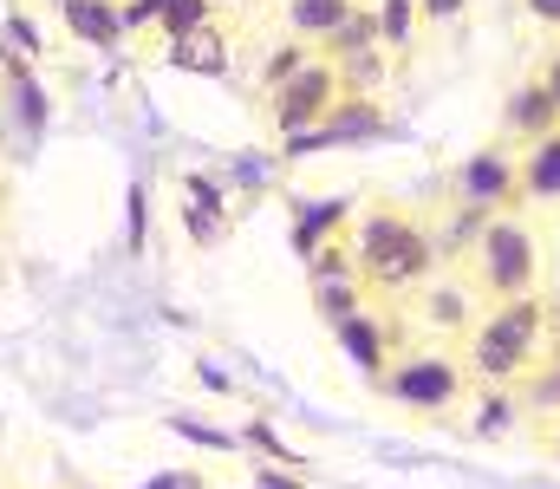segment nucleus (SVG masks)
I'll return each mask as SVG.
<instances>
[{"mask_svg":"<svg viewBox=\"0 0 560 489\" xmlns=\"http://www.w3.org/2000/svg\"><path fill=\"white\" fill-rule=\"evenodd\" d=\"M352 268L365 281V294H405L423 288L436 268V235L423 229L411 209L398 202H372L352 229Z\"/></svg>","mask_w":560,"mask_h":489,"instance_id":"obj_1","label":"nucleus"},{"mask_svg":"<svg viewBox=\"0 0 560 489\" xmlns=\"http://www.w3.org/2000/svg\"><path fill=\"white\" fill-rule=\"evenodd\" d=\"M548 339H541V294H515V301H489V314L463 333V365L482 385H515L541 365Z\"/></svg>","mask_w":560,"mask_h":489,"instance_id":"obj_2","label":"nucleus"},{"mask_svg":"<svg viewBox=\"0 0 560 489\" xmlns=\"http://www.w3.org/2000/svg\"><path fill=\"white\" fill-rule=\"evenodd\" d=\"M535 281H541V242L528 235V222L489 216V229L469 248V288L482 301H515V294H535Z\"/></svg>","mask_w":560,"mask_h":489,"instance_id":"obj_3","label":"nucleus"},{"mask_svg":"<svg viewBox=\"0 0 560 489\" xmlns=\"http://www.w3.org/2000/svg\"><path fill=\"white\" fill-rule=\"evenodd\" d=\"M463 385H469V365H463V359H450V352H411V359L385 365L378 398H392V405L411 411V418H443V411L463 398Z\"/></svg>","mask_w":560,"mask_h":489,"instance_id":"obj_4","label":"nucleus"},{"mask_svg":"<svg viewBox=\"0 0 560 489\" xmlns=\"http://www.w3.org/2000/svg\"><path fill=\"white\" fill-rule=\"evenodd\" d=\"M378 138H392V112L378 105V92H339L313 131H293V138H287V151L300 158V151H332V144H378Z\"/></svg>","mask_w":560,"mask_h":489,"instance_id":"obj_5","label":"nucleus"},{"mask_svg":"<svg viewBox=\"0 0 560 489\" xmlns=\"http://www.w3.org/2000/svg\"><path fill=\"white\" fill-rule=\"evenodd\" d=\"M339 98V72H332V59H306L287 85L268 92V125H275L280 138H293V131H313L319 118H326V105Z\"/></svg>","mask_w":560,"mask_h":489,"instance_id":"obj_6","label":"nucleus"},{"mask_svg":"<svg viewBox=\"0 0 560 489\" xmlns=\"http://www.w3.org/2000/svg\"><path fill=\"white\" fill-rule=\"evenodd\" d=\"M229 59H235V39H229V26H222V20H202V26H189V33L163 39V66L196 72V79H229Z\"/></svg>","mask_w":560,"mask_h":489,"instance_id":"obj_7","label":"nucleus"},{"mask_svg":"<svg viewBox=\"0 0 560 489\" xmlns=\"http://www.w3.org/2000/svg\"><path fill=\"white\" fill-rule=\"evenodd\" d=\"M456 189H463V202H495V209H515L522 202V163L509 158V151H476V158L463 163V176H456Z\"/></svg>","mask_w":560,"mask_h":489,"instance_id":"obj_8","label":"nucleus"},{"mask_svg":"<svg viewBox=\"0 0 560 489\" xmlns=\"http://www.w3.org/2000/svg\"><path fill=\"white\" fill-rule=\"evenodd\" d=\"M332 333H339V352H346V359H352L372 385H378V379H385V365H392V326L378 321V314H365V307H359V314H346Z\"/></svg>","mask_w":560,"mask_h":489,"instance_id":"obj_9","label":"nucleus"},{"mask_svg":"<svg viewBox=\"0 0 560 489\" xmlns=\"http://www.w3.org/2000/svg\"><path fill=\"white\" fill-rule=\"evenodd\" d=\"M59 20H66L72 39H85V46H98V53H112V46L131 33L118 0H59Z\"/></svg>","mask_w":560,"mask_h":489,"instance_id":"obj_10","label":"nucleus"},{"mask_svg":"<svg viewBox=\"0 0 560 489\" xmlns=\"http://www.w3.org/2000/svg\"><path fill=\"white\" fill-rule=\"evenodd\" d=\"M560 125V105H555V92L541 85V79H522L515 92H509V131L522 138V144H535V138H548Z\"/></svg>","mask_w":560,"mask_h":489,"instance_id":"obj_11","label":"nucleus"},{"mask_svg":"<svg viewBox=\"0 0 560 489\" xmlns=\"http://www.w3.org/2000/svg\"><path fill=\"white\" fill-rule=\"evenodd\" d=\"M522 196L528 202H560V125L522 151Z\"/></svg>","mask_w":560,"mask_h":489,"instance_id":"obj_12","label":"nucleus"},{"mask_svg":"<svg viewBox=\"0 0 560 489\" xmlns=\"http://www.w3.org/2000/svg\"><path fill=\"white\" fill-rule=\"evenodd\" d=\"M476 301H482V294H476L469 281H443V288L423 294V321L450 326V333H469V326H476Z\"/></svg>","mask_w":560,"mask_h":489,"instance_id":"obj_13","label":"nucleus"},{"mask_svg":"<svg viewBox=\"0 0 560 489\" xmlns=\"http://www.w3.org/2000/svg\"><path fill=\"white\" fill-rule=\"evenodd\" d=\"M359 0H287V33L293 39H306V46H319L346 13H352Z\"/></svg>","mask_w":560,"mask_h":489,"instance_id":"obj_14","label":"nucleus"},{"mask_svg":"<svg viewBox=\"0 0 560 489\" xmlns=\"http://www.w3.org/2000/svg\"><path fill=\"white\" fill-rule=\"evenodd\" d=\"M365 46H385V39H378V7H352V13L319 39V59H346V53H365Z\"/></svg>","mask_w":560,"mask_h":489,"instance_id":"obj_15","label":"nucleus"},{"mask_svg":"<svg viewBox=\"0 0 560 489\" xmlns=\"http://www.w3.org/2000/svg\"><path fill=\"white\" fill-rule=\"evenodd\" d=\"M332 72H339V92H378L392 79V53L385 46H365V53L332 59Z\"/></svg>","mask_w":560,"mask_h":489,"instance_id":"obj_16","label":"nucleus"},{"mask_svg":"<svg viewBox=\"0 0 560 489\" xmlns=\"http://www.w3.org/2000/svg\"><path fill=\"white\" fill-rule=\"evenodd\" d=\"M418 0H378V39L392 59H411V39H418Z\"/></svg>","mask_w":560,"mask_h":489,"instance_id":"obj_17","label":"nucleus"},{"mask_svg":"<svg viewBox=\"0 0 560 489\" xmlns=\"http://www.w3.org/2000/svg\"><path fill=\"white\" fill-rule=\"evenodd\" d=\"M365 307V281L359 275H339V281H313V314L326 326H339L346 314H359Z\"/></svg>","mask_w":560,"mask_h":489,"instance_id":"obj_18","label":"nucleus"},{"mask_svg":"<svg viewBox=\"0 0 560 489\" xmlns=\"http://www.w3.org/2000/svg\"><path fill=\"white\" fill-rule=\"evenodd\" d=\"M346 216H352L346 202H319V209H306V216H300V229H293L300 261H306L313 248H326V235H339V229H346Z\"/></svg>","mask_w":560,"mask_h":489,"instance_id":"obj_19","label":"nucleus"},{"mask_svg":"<svg viewBox=\"0 0 560 489\" xmlns=\"http://www.w3.org/2000/svg\"><path fill=\"white\" fill-rule=\"evenodd\" d=\"M202 20H215V0H170V7L156 13V33L176 39V33H189V26H202Z\"/></svg>","mask_w":560,"mask_h":489,"instance_id":"obj_20","label":"nucleus"},{"mask_svg":"<svg viewBox=\"0 0 560 489\" xmlns=\"http://www.w3.org/2000/svg\"><path fill=\"white\" fill-rule=\"evenodd\" d=\"M306 59H313V46H306V39H287V46H275V53H268V66H261V85H268V92H275V85H287Z\"/></svg>","mask_w":560,"mask_h":489,"instance_id":"obj_21","label":"nucleus"},{"mask_svg":"<svg viewBox=\"0 0 560 489\" xmlns=\"http://www.w3.org/2000/svg\"><path fill=\"white\" fill-rule=\"evenodd\" d=\"M528 405L548 411V418H560V352H548V372L528 385Z\"/></svg>","mask_w":560,"mask_h":489,"instance_id":"obj_22","label":"nucleus"},{"mask_svg":"<svg viewBox=\"0 0 560 489\" xmlns=\"http://www.w3.org/2000/svg\"><path fill=\"white\" fill-rule=\"evenodd\" d=\"M189 235L209 248V242H222L229 235V209H202V202H189Z\"/></svg>","mask_w":560,"mask_h":489,"instance_id":"obj_23","label":"nucleus"},{"mask_svg":"<svg viewBox=\"0 0 560 489\" xmlns=\"http://www.w3.org/2000/svg\"><path fill=\"white\" fill-rule=\"evenodd\" d=\"M20 112H26V131H46V105H39V85L20 79Z\"/></svg>","mask_w":560,"mask_h":489,"instance_id":"obj_24","label":"nucleus"},{"mask_svg":"<svg viewBox=\"0 0 560 489\" xmlns=\"http://www.w3.org/2000/svg\"><path fill=\"white\" fill-rule=\"evenodd\" d=\"M541 339H548V352H560V288L541 294Z\"/></svg>","mask_w":560,"mask_h":489,"instance_id":"obj_25","label":"nucleus"},{"mask_svg":"<svg viewBox=\"0 0 560 489\" xmlns=\"http://www.w3.org/2000/svg\"><path fill=\"white\" fill-rule=\"evenodd\" d=\"M423 20H436V26H450V20H463L469 13V0H418Z\"/></svg>","mask_w":560,"mask_h":489,"instance_id":"obj_26","label":"nucleus"},{"mask_svg":"<svg viewBox=\"0 0 560 489\" xmlns=\"http://www.w3.org/2000/svg\"><path fill=\"white\" fill-rule=\"evenodd\" d=\"M183 189H189V202H202V209H229V196H222V189H215L209 176H189Z\"/></svg>","mask_w":560,"mask_h":489,"instance_id":"obj_27","label":"nucleus"},{"mask_svg":"<svg viewBox=\"0 0 560 489\" xmlns=\"http://www.w3.org/2000/svg\"><path fill=\"white\" fill-rule=\"evenodd\" d=\"M522 7H528L541 26H555V33H560V0H522Z\"/></svg>","mask_w":560,"mask_h":489,"instance_id":"obj_28","label":"nucleus"},{"mask_svg":"<svg viewBox=\"0 0 560 489\" xmlns=\"http://www.w3.org/2000/svg\"><path fill=\"white\" fill-rule=\"evenodd\" d=\"M535 79L555 92V105H560V53H548V59H541V72H535Z\"/></svg>","mask_w":560,"mask_h":489,"instance_id":"obj_29","label":"nucleus"},{"mask_svg":"<svg viewBox=\"0 0 560 489\" xmlns=\"http://www.w3.org/2000/svg\"><path fill=\"white\" fill-rule=\"evenodd\" d=\"M548 457H560V418L548 424Z\"/></svg>","mask_w":560,"mask_h":489,"instance_id":"obj_30","label":"nucleus"},{"mask_svg":"<svg viewBox=\"0 0 560 489\" xmlns=\"http://www.w3.org/2000/svg\"><path fill=\"white\" fill-rule=\"evenodd\" d=\"M0 216H7V176H0Z\"/></svg>","mask_w":560,"mask_h":489,"instance_id":"obj_31","label":"nucleus"}]
</instances>
